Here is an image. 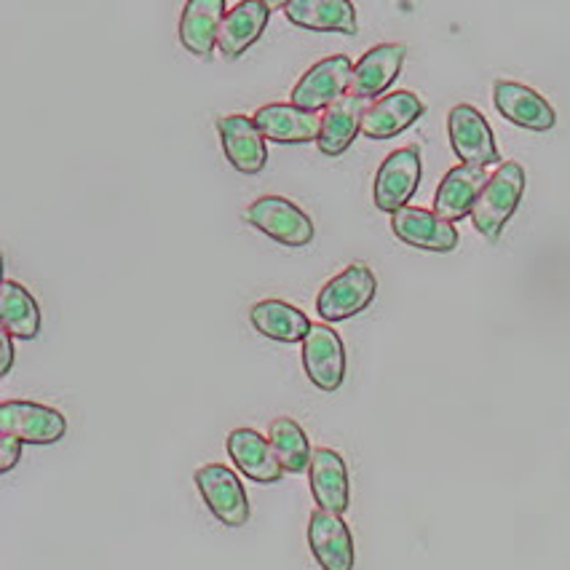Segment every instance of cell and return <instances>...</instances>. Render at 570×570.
<instances>
[{
  "instance_id": "1",
  "label": "cell",
  "mask_w": 570,
  "mask_h": 570,
  "mask_svg": "<svg viewBox=\"0 0 570 570\" xmlns=\"http://www.w3.org/2000/svg\"><path fill=\"white\" fill-rule=\"evenodd\" d=\"M525 194V169L517 161H501L499 169L488 177L485 188L472 209V223L488 242H499V236L512 220Z\"/></svg>"
},
{
  "instance_id": "2",
  "label": "cell",
  "mask_w": 570,
  "mask_h": 570,
  "mask_svg": "<svg viewBox=\"0 0 570 570\" xmlns=\"http://www.w3.org/2000/svg\"><path fill=\"white\" fill-rule=\"evenodd\" d=\"M377 278L370 265L351 263L341 274H335L316 295V314L324 324L346 322L362 314L375 301Z\"/></svg>"
},
{
  "instance_id": "3",
  "label": "cell",
  "mask_w": 570,
  "mask_h": 570,
  "mask_svg": "<svg viewBox=\"0 0 570 570\" xmlns=\"http://www.w3.org/2000/svg\"><path fill=\"white\" fill-rule=\"evenodd\" d=\"M244 220L261 234L293 249L306 247L316 234L306 212L284 196H261L244 209Z\"/></svg>"
},
{
  "instance_id": "4",
  "label": "cell",
  "mask_w": 570,
  "mask_h": 570,
  "mask_svg": "<svg viewBox=\"0 0 570 570\" xmlns=\"http://www.w3.org/2000/svg\"><path fill=\"white\" fill-rule=\"evenodd\" d=\"M0 434L22 445H57L68 434V417L49 404L9 400L0 404Z\"/></svg>"
},
{
  "instance_id": "5",
  "label": "cell",
  "mask_w": 570,
  "mask_h": 570,
  "mask_svg": "<svg viewBox=\"0 0 570 570\" xmlns=\"http://www.w3.org/2000/svg\"><path fill=\"white\" fill-rule=\"evenodd\" d=\"M194 482L215 520H220L225 528L247 525L249 499L234 469L225 463H204L202 469H196Z\"/></svg>"
},
{
  "instance_id": "6",
  "label": "cell",
  "mask_w": 570,
  "mask_h": 570,
  "mask_svg": "<svg viewBox=\"0 0 570 570\" xmlns=\"http://www.w3.org/2000/svg\"><path fill=\"white\" fill-rule=\"evenodd\" d=\"M448 135L453 154L459 156L461 164L469 167L488 169L493 164H501L499 145H495V135L490 129L488 118L482 116L474 105H455L448 112Z\"/></svg>"
},
{
  "instance_id": "7",
  "label": "cell",
  "mask_w": 570,
  "mask_h": 570,
  "mask_svg": "<svg viewBox=\"0 0 570 570\" xmlns=\"http://www.w3.org/2000/svg\"><path fill=\"white\" fill-rule=\"evenodd\" d=\"M351 76H354L351 57H324L303 72V78L295 83L293 95H289V102L306 112L327 110L337 99L346 97V89H351Z\"/></svg>"
},
{
  "instance_id": "8",
  "label": "cell",
  "mask_w": 570,
  "mask_h": 570,
  "mask_svg": "<svg viewBox=\"0 0 570 570\" xmlns=\"http://www.w3.org/2000/svg\"><path fill=\"white\" fill-rule=\"evenodd\" d=\"M421 175L423 161L417 145H407V148L389 154L375 171V207L381 212H391V215L407 207L410 198L415 196L417 185H421Z\"/></svg>"
},
{
  "instance_id": "9",
  "label": "cell",
  "mask_w": 570,
  "mask_h": 570,
  "mask_svg": "<svg viewBox=\"0 0 570 570\" xmlns=\"http://www.w3.org/2000/svg\"><path fill=\"white\" fill-rule=\"evenodd\" d=\"M301 362L306 377L320 391L333 394L346 381V346L330 324H311L306 341L301 343Z\"/></svg>"
},
{
  "instance_id": "10",
  "label": "cell",
  "mask_w": 570,
  "mask_h": 570,
  "mask_svg": "<svg viewBox=\"0 0 570 570\" xmlns=\"http://www.w3.org/2000/svg\"><path fill=\"white\" fill-rule=\"evenodd\" d=\"M308 549L322 570H354V535L343 514L314 509L308 517Z\"/></svg>"
},
{
  "instance_id": "11",
  "label": "cell",
  "mask_w": 570,
  "mask_h": 570,
  "mask_svg": "<svg viewBox=\"0 0 570 570\" xmlns=\"http://www.w3.org/2000/svg\"><path fill=\"white\" fill-rule=\"evenodd\" d=\"M391 230L407 247L423 252H453L459 247V228L432 209L404 207L391 215Z\"/></svg>"
},
{
  "instance_id": "12",
  "label": "cell",
  "mask_w": 570,
  "mask_h": 570,
  "mask_svg": "<svg viewBox=\"0 0 570 570\" xmlns=\"http://www.w3.org/2000/svg\"><path fill=\"white\" fill-rule=\"evenodd\" d=\"M493 102L501 116L507 118L509 124L520 126V129L549 131L554 129L557 124V112L552 105L525 83L499 78V81L493 83Z\"/></svg>"
},
{
  "instance_id": "13",
  "label": "cell",
  "mask_w": 570,
  "mask_h": 570,
  "mask_svg": "<svg viewBox=\"0 0 570 570\" xmlns=\"http://www.w3.org/2000/svg\"><path fill=\"white\" fill-rule=\"evenodd\" d=\"M217 131H220V142L230 167L242 175H261L268 161V148H265L268 139L261 135L255 121L242 112H234V116L217 121Z\"/></svg>"
},
{
  "instance_id": "14",
  "label": "cell",
  "mask_w": 570,
  "mask_h": 570,
  "mask_svg": "<svg viewBox=\"0 0 570 570\" xmlns=\"http://www.w3.org/2000/svg\"><path fill=\"white\" fill-rule=\"evenodd\" d=\"M252 121L268 142L306 145L320 139L322 116L295 108L293 102H271L257 108Z\"/></svg>"
},
{
  "instance_id": "15",
  "label": "cell",
  "mask_w": 570,
  "mask_h": 570,
  "mask_svg": "<svg viewBox=\"0 0 570 570\" xmlns=\"http://www.w3.org/2000/svg\"><path fill=\"white\" fill-rule=\"evenodd\" d=\"M308 485L316 507L324 512L346 514L348 509V466L333 448H314L308 466Z\"/></svg>"
},
{
  "instance_id": "16",
  "label": "cell",
  "mask_w": 570,
  "mask_h": 570,
  "mask_svg": "<svg viewBox=\"0 0 570 570\" xmlns=\"http://www.w3.org/2000/svg\"><path fill=\"white\" fill-rule=\"evenodd\" d=\"M225 448H228L230 461L236 463L238 472L247 480L257 482V485H276L284 476V469L276 459L271 440H265L255 429H234L228 434Z\"/></svg>"
},
{
  "instance_id": "17",
  "label": "cell",
  "mask_w": 570,
  "mask_h": 570,
  "mask_svg": "<svg viewBox=\"0 0 570 570\" xmlns=\"http://www.w3.org/2000/svg\"><path fill=\"white\" fill-rule=\"evenodd\" d=\"M407 46L402 43H377L354 65L351 76V95L362 99L386 97V89L402 72Z\"/></svg>"
},
{
  "instance_id": "18",
  "label": "cell",
  "mask_w": 570,
  "mask_h": 570,
  "mask_svg": "<svg viewBox=\"0 0 570 570\" xmlns=\"http://www.w3.org/2000/svg\"><path fill=\"white\" fill-rule=\"evenodd\" d=\"M271 6L263 0H242L234 9L225 11L220 32H217V49L225 59H238L252 49L268 28Z\"/></svg>"
},
{
  "instance_id": "19",
  "label": "cell",
  "mask_w": 570,
  "mask_h": 570,
  "mask_svg": "<svg viewBox=\"0 0 570 570\" xmlns=\"http://www.w3.org/2000/svg\"><path fill=\"white\" fill-rule=\"evenodd\" d=\"M423 112H426V105L415 91H391V95L375 99L364 112L362 135L367 139H391L410 129Z\"/></svg>"
},
{
  "instance_id": "20",
  "label": "cell",
  "mask_w": 570,
  "mask_h": 570,
  "mask_svg": "<svg viewBox=\"0 0 570 570\" xmlns=\"http://www.w3.org/2000/svg\"><path fill=\"white\" fill-rule=\"evenodd\" d=\"M282 9L295 28L311 32H341V36L360 32L356 9L348 0H287Z\"/></svg>"
},
{
  "instance_id": "21",
  "label": "cell",
  "mask_w": 570,
  "mask_h": 570,
  "mask_svg": "<svg viewBox=\"0 0 570 570\" xmlns=\"http://www.w3.org/2000/svg\"><path fill=\"white\" fill-rule=\"evenodd\" d=\"M488 183V171L480 167H469V164H459L442 177L440 188L434 194V212L445 217L448 223H459L463 217L472 215L476 198H480L482 188Z\"/></svg>"
},
{
  "instance_id": "22",
  "label": "cell",
  "mask_w": 570,
  "mask_h": 570,
  "mask_svg": "<svg viewBox=\"0 0 570 570\" xmlns=\"http://www.w3.org/2000/svg\"><path fill=\"white\" fill-rule=\"evenodd\" d=\"M367 99L346 95L337 99L335 105H330L322 112L320 124V139H316V148L322 156H343L351 148L356 135L362 131L364 112H367Z\"/></svg>"
},
{
  "instance_id": "23",
  "label": "cell",
  "mask_w": 570,
  "mask_h": 570,
  "mask_svg": "<svg viewBox=\"0 0 570 570\" xmlns=\"http://www.w3.org/2000/svg\"><path fill=\"white\" fill-rule=\"evenodd\" d=\"M249 322L257 335L276 343H303L306 341L311 320L301 308L278 297H265L249 308Z\"/></svg>"
},
{
  "instance_id": "24",
  "label": "cell",
  "mask_w": 570,
  "mask_h": 570,
  "mask_svg": "<svg viewBox=\"0 0 570 570\" xmlns=\"http://www.w3.org/2000/svg\"><path fill=\"white\" fill-rule=\"evenodd\" d=\"M225 17V0H188L180 17V43L194 57L209 59Z\"/></svg>"
},
{
  "instance_id": "25",
  "label": "cell",
  "mask_w": 570,
  "mask_h": 570,
  "mask_svg": "<svg viewBox=\"0 0 570 570\" xmlns=\"http://www.w3.org/2000/svg\"><path fill=\"white\" fill-rule=\"evenodd\" d=\"M0 324H3V333L19 337V341H36L43 327L38 301L28 287L11 282V278H3L0 284Z\"/></svg>"
},
{
  "instance_id": "26",
  "label": "cell",
  "mask_w": 570,
  "mask_h": 570,
  "mask_svg": "<svg viewBox=\"0 0 570 570\" xmlns=\"http://www.w3.org/2000/svg\"><path fill=\"white\" fill-rule=\"evenodd\" d=\"M268 440L274 445V453L278 463H282L284 472L289 474H303L308 472L311 455H314V448H311L308 434L303 432L301 423L293 421L287 415H278L271 421Z\"/></svg>"
},
{
  "instance_id": "27",
  "label": "cell",
  "mask_w": 570,
  "mask_h": 570,
  "mask_svg": "<svg viewBox=\"0 0 570 570\" xmlns=\"http://www.w3.org/2000/svg\"><path fill=\"white\" fill-rule=\"evenodd\" d=\"M22 461V442L0 434V474H9Z\"/></svg>"
},
{
  "instance_id": "28",
  "label": "cell",
  "mask_w": 570,
  "mask_h": 570,
  "mask_svg": "<svg viewBox=\"0 0 570 570\" xmlns=\"http://www.w3.org/2000/svg\"><path fill=\"white\" fill-rule=\"evenodd\" d=\"M0 346H3V364H0V375H9L11 367H14V337L9 333L0 335Z\"/></svg>"
}]
</instances>
